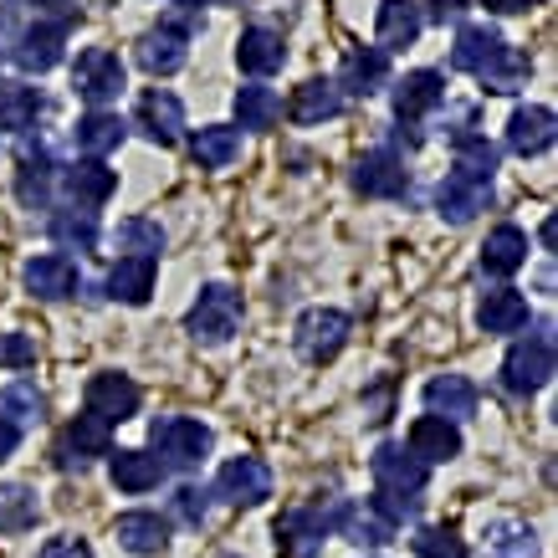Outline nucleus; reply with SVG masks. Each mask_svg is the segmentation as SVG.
Listing matches in <instances>:
<instances>
[{
  "label": "nucleus",
  "mask_w": 558,
  "mask_h": 558,
  "mask_svg": "<svg viewBox=\"0 0 558 558\" xmlns=\"http://www.w3.org/2000/svg\"><path fill=\"white\" fill-rule=\"evenodd\" d=\"M451 68L472 72L487 93H518L527 83L533 62H527L523 51H512L502 41V32H492V26H461L457 47H451Z\"/></svg>",
  "instance_id": "f257e3e1"
},
{
  "label": "nucleus",
  "mask_w": 558,
  "mask_h": 558,
  "mask_svg": "<svg viewBox=\"0 0 558 558\" xmlns=\"http://www.w3.org/2000/svg\"><path fill=\"white\" fill-rule=\"evenodd\" d=\"M149 446L159 451V466L165 472H190V466H201L205 457H210V446H216V436H210V425L190 421V415H159V421L149 425Z\"/></svg>",
  "instance_id": "f03ea898"
},
{
  "label": "nucleus",
  "mask_w": 558,
  "mask_h": 558,
  "mask_svg": "<svg viewBox=\"0 0 558 558\" xmlns=\"http://www.w3.org/2000/svg\"><path fill=\"white\" fill-rule=\"evenodd\" d=\"M241 328V292L220 288V282H210V288H201V298L190 303L185 313V333L195 343H226L231 333Z\"/></svg>",
  "instance_id": "7ed1b4c3"
},
{
  "label": "nucleus",
  "mask_w": 558,
  "mask_h": 558,
  "mask_svg": "<svg viewBox=\"0 0 558 558\" xmlns=\"http://www.w3.org/2000/svg\"><path fill=\"white\" fill-rule=\"evenodd\" d=\"M548 379H554V339L548 333H527V339L512 343L508 359H502V385L512 395H538Z\"/></svg>",
  "instance_id": "20e7f679"
},
{
  "label": "nucleus",
  "mask_w": 558,
  "mask_h": 558,
  "mask_svg": "<svg viewBox=\"0 0 558 558\" xmlns=\"http://www.w3.org/2000/svg\"><path fill=\"white\" fill-rule=\"evenodd\" d=\"M292 343H298V354L307 364L339 359V349L349 343V313H339V307H307L298 318V328H292Z\"/></svg>",
  "instance_id": "39448f33"
},
{
  "label": "nucleus",
  "mask_w": 558,
  "mask_h": 558,
  "mask_svg": "<svg viewBox=\"0 0 558 558\" xmlns=\"http://www.w3.org/2000/svg\"><path fill=\"white\" fill-rule=\"evenodd\" d=\"M123 62H119V51H108V47H87L83 57H77V68H72V87H77V98L93 102V113H98L102 102H113L123 93Z\"/></svg>",
  "instance_id": "423d86ee"
},
{
  "label": "nucleus",
  "mask_w": 558,
  "mask_h": 558,
  "mask_svg": "<svg viewBox=\"0 0 558 558\" xmlns=\"http://www.w3.org/2000/svg\"><path fill=\"white\" fill-rule=\"evenodd\" d=\"M87 415L102 421L108 430L123 425V421H134L138 415V385L129 379V374H119V369L93 374V379H87Z\"/></svg>",
  "instance_id": "0eeeda50"
},
{
  "label": "nucleus",
  "mask_w": 558,
  "mask_h": 558,
  "mask_svg": "<svg viewBox=\"0 0 558 558\" xmlns=\"http://www.w3.org/2000/svg\"><path fill=\"white\" fill-rule=\"evenodd\" d=\"M216 487L231 508H262V502L271 497V466L262 457H236V461L220 466Z\"/></svg>",
  "instance_id": "6e6552de"
},
{
  "label": "nucleus",
  "mask_w": 558,
  "mask_h": 558,
  "mask_svg": "<svg viewBox=\"0 0 558 558\" xmlns=\"http://www.w3.org/2000/svg\"><path fill=\"white\" fill-rule=\"evenodd\" d=\"M333 527V512H318V508H292L277 518V554L282 558H313Z\"/></svg>",
  "instance_id": "1a4fd4ad"
},
{
  "label": "nucleus",
  "mask_w": 558,
  "mask_h": 558,
  "mask_svg": "<svg viewBox=\"0 0 558 558\" xmlns=\"http://www.w3.org/2000/svg\"><path fill=\"white\" fill-rule=\"evenodd\" d=\"M62 47H68V26L62 21H36V26H26V32L16 36V47H11V62H16L21 72H51L57 62H62Z\"/></svg>",
  "instance_id": "9d476101"
},
{
  "label": "nucleus",
  "mask_w": 558,
  "mask_h": 558,
  "mask_svg": "<svg viewBox=\"0 0 558 558\" xmlns=\"http://www.w3.org/2000/svg\"><path fill=\"white\" fill-rule=\"evenodd\" d=\"M369 466L379 492H389V497H415V492H425V476H430V466H421L405 446H379Z\"/></svg>",
  "instance_id": "9b49d317"
},
{
  "label": "nucleus",
  "mask_w": 558,
  "mask_h": 558,
  "mask_svg": "<svg viewBox=\"0 0 558 558\" xmlns=\"http://www.w3.org/2000/svg\"><path fill=\"white\" fill-rule=\"evenodd\" d=\"M354 190L359 195H369V201H395V195H405L410 190V170L389 149H374L354 165Z\"/></svg>",
  "instance_id": "f8f14e48"
},
{
  "label": "nucleus",
  "mask_w": 558,
  "mask_h": 558,
  "mask_svg": "<svg viewBox=\"0 0 558 558\" xmlns=\"http://www.w3.org/2000/svg\"><path fill=\"white\" fill-rule=\"evenodd\" d=\"M93 457H108V425L93 421V415H77V421L57 436V466H62V472H87Z\"/></svg>",
  "instance_id": "ddd939ff"
},
{
  "label": "nucleus",
  "mask_w": 558,
  "mask_h": 558,
  "mask_svg": "<svg viewBox=\"0 0 558 558\" xmlns=\"http://www.w3.org/2000/svg\"><path fill=\"white\" fill-rule=\"evenodd\" d=\"M134 123L154 138V144H159V149H170V144H180V129H185V108H180V98H174V93H165V87H149V93L138 98Z\"/></svg>",
  "instance_id": "4468645a"
},
{
  "label": "nucleus",
  "mask_w": 558,
  "mask_h": 558,
  "mask_svg": "<svg viewBox=\"0 0 558 558\" xmlns=\"http://www.w3.org/2000/svg\"><path fill=\"white\" fill-rule=\"evenodd\" d=\"M446 98V77L440 72H405L395 83V119L400 123H421L425 113H436Z\"/></svg>",
  "instance_id": "2eb2a0df"
},
{
  "label": "nucleus",
  "mask_w": 558,
  "mask_h": 558,
  "mask_svg": "<svg viewBox=\"0 0 558 558\" xmlns=\"http://www.w3.org/2000/svg\"><path fill=\"white\" fill-rule=\"evenodd\" d=\"M476 385L466 379V374H440V379H430L425 385V405H430V415H440V421H472L476 415Z\"/></svg>",
  "instance_id": "dca6fc26"
},
{
  "label": "nucleus",
  "mask_w": 558,
  "mask_h": 558,
  "mask_svg": "<svg viewBox=\"0 0 558 558\" xmlns=\"http://www.w3.org/2000/svg\"><path fill=\"white\" fill-rule=\"evenodd\" d=\"M72 288H77L72 256L51 252V256L26 262V292H32V298H41V303H62V298H72Z\"/></svg>",
  "instance_id": "f3484780"
},
{
  "label": "nucleus",
  "mask_w": 558,
  "mask_h": 558,
  "mask_svg": "<svg viewBox=\"0 0 558 558\" xmlns=\"http://www.w3.org/2000/svg\"><path fill=\"white\" fill-rule=\"evenodd\" d=\"M492 205V185H476V180H466V174H446L436 185V210L451 226H466V220L476 216V210H487Z\"/></svg>",
  "instance_id": "a211bd4d"
},
{
  "label": "nucleus",
  "mask_w": 558,
  "mask_h": 558,
  "mask_svg": "<svg viewBox=\"0 0 558 558\" xmlns=\"http://www.w3.org/2000/svg\"><path fill=\"white\" fill-rule=\"evenodd\" d=\"M410 457L421 461V466L461 457V430L451 421H440V415H421V421L410 425Z\"/></svg>",
  "instance_id": "6ab92c4d"
},
{
  "label": "nucleus",
  "mask_w": 558,
  "mask_h": 558,
  "mask_svg": "<svg viewBox=\"0 0 558 558\" xmlns=\"http://www.w3.org/2000/svg\"><path fill=\"white\" fill-rule=\"evenodd\" d=\"M554 144V108H543V102H527V108H518L508 119V149L523 154V159H533V154H543Z\"/></svg>",
  "instance_id": "aec40b11"
},
{
  "label": "nucleus",
  "mask_w": 558,
  "mask_h": 558,
  "mask_svg": "<svg viewBox=\"0 0 558 558\" xmlns=\"http://www.w3.org/2000/svg\"><path fill=\"white\" fill-rule=\"evenodd\" d=\"M113 538L138 558H154L165 554V543H170V523L159 518V512H123L119 523H113Z\"/></svg>",
  "instance_id": "412c9836"
},
{
  "label": "nucleus",
  "mask_w": 558,
  "mask_h": 558,
  "mask_svg": "<svg viewBox=\"0 0 558 558\" xmlns=\"http://www.w3.org/2000/svg\"><path fill=\"white\" fill-rule=\"evenodd\" d=\"M343 113V93L333 83H323V77H313V83H303L298 93H292L288 102V119L303 123V129H313V123H328Z\"/></svg>",
  "instance_id": "4be33fe9"
},
{
  "label": "nucleus",
  "mask_w": 558,
  "mask_h": 558,
  "mask_svg": "<svg viewBox=\"0 0 558 558\" xmlns=\"http://www.w3.org/2000/svg\"><path fill=\"white\" fill-rule=\"evenodd\" d=\"M62 185H68L72 205H83V210H93V205H102L113 190H119V174L108 170L102 159H77L68 174H62Z\"/></svg>",
  "instance_id": "5701e85b"
},
{
  "label": "nucleus",
  "mask_w": 558,
  "mask_h": 558,
  "mask_svg": "<svg viewBox=\"0 0 558 558\" xmlns=\"http://www.w3.org/2000/svg\"><path fill=\"white\" fill-rule=\"evenodd\" d=\"M16 201L26 210H41L51 201V154L41 144H26L16 159Z\"/></svg>",
  "instance_id": "b1692460"
},
{
  "label": "nucleus",
  "mask_w": 558,
  "mask_h": 558,
  "mask_svg": "<svg viewBox=\"0 0 558 558\" xmlns=\"http://www.w3.org/2000/svg\"><path fill=\"white\" fill-rule=\"evenodd\" d=\"M389 83V57L379 47H364V51H349L339 68V83L333 87H349L354 98H369V93H379V87Z\"/></svg>",
  "instance_id": "393cba45"
},
{
  "label": "nucleus",
  "mask_w": 558,
  "mask_h": 558,
  "mask_svg": "<svg viewBox=\"0 0 558 558\" xmlns=\"http://www.w3.org/2000/svg\"><path fill=\"white\" fill-rule=\"evenodd\" d=\"M288 62V47H282V36L267 32V26H252V32H241L236 41V68L252 72V77H267Z\"/></svg>",
  "instance_id": "a878e982"
},
{
  "label": "nucleus",
  "mask_w": 558,
  "mask_h": 558,
  "mask_svg": "<svg viewBox=\"0 0 558 558\" xmlns=\"http://www.w3.org/2000/svg\"><path fill=\"white\" fill-rule=\"evenodd\" d=\"M154 292V262L144 256H119L113 271H108V298L113 303H129V307H144Z\"/></svg>",
  "instance_id": "bb28decb"
},
{
  "label": "nucleus",
  "mask_w": 558,
  "mask_h": 558,
  "mask_svg": "<svg viewBox=\"0 0 558 558\" xmlns=\"http://www.w3.org/2000/svg\"><path fill=\"white\" fill-rule=\"evenodd\" d=\"M421 11H415V5H410V0H385V5H379V26H374V32H379V51H405V47H415V36H421Z\"/></svg>",
  "instance_id": "cd10ccee"
},
{
  "label": "nucleus",
  "mask_w": 558,
  "mask_h": 558,
  "mask_svg": "<svg viewBox=\"0 0 558 558\" xmlns=\"http://www.w3.org/2000/svg\"><path fill=\"white\" fill-rule=\"evenodd\" d=\"M333 527H339L349 543H359V548H379V543L395 538V527H389L369 502H364V508H359V502H339V508H333Z\"/></svg>",
  "instance_id": "c85d7f7f"
},
{
  "label": "nucleus",
  "mask_w": 558,
  "mask_h": 558,
  "mask_svg": "<svg viewBox=\"0 0 558 558\" xmlns=\"http://www.w3.org/2000/svg\"><path fill=\"white\" fill-rule=\"evenodd\" d=\"M72 138H77V149L87 154V159H102V154H113L129 138V123L119 119V113H108V108H98V113H87V119H77V129H72Z\"/></svg>",
  "instance_id": "c756f323"
},
{
  "label": "nucleus",
  "mask_w": 558,
  "mask_h": 558,
  "mask_svg": "<svg viewBox=\"0 0 558 558\" xmlns=\"http://www.w3.org/2000/svg\"><path fill=\"white\" fill-rule=\"evenodd\" d=\"M476 323L487 328V333H523L527 328V298L512 288H497L482 298V307H476Z\"/></svg>",
  "instance_id": "7c9ffc66"
},
{
  "label": "nucleus",
  "mask_w": 558,
  "mask_h": 558,
  "mask_svg": "<svg viewBox=\"0 0 558 558\" xmlns=\"http://www.w3.org/2000/svg\"><path fill=\"white\" fill-rule=\"evenodd\" d=\"M138 68L154 72V77H174V72L185 68V36L174 32H144L138 36Z\"/></svg>",
  "instance_id": "2f4dec72"
},
{
  "label": "nucleus",
  "mask_w": 558,
  "mask_h": 558,
  "mask_svg": "<svg viewBox=\"0 0 558 558\" xmlns=\"http://www.w3.org/2000/svg\"><path fill=\"white\" fill-rule=\"evenodd\" d=\"M108 476H113V487L119 492H149L165 482V466L149 457V451H108Z\"/></svg>",
  "instance_id": "473e14b6"
},
{
  "label": "nucleus",
  "mask_w": 558,
  "mask_h": 558,
  "mask_svg": "<svg viewBox=\"0 0 558 558\" xmlns=\"http://www.w3.org/2000/svg\"><path fill=\"white\" fill-rule=\"evenodd\" d=\"M527 262V236L518 231V226H497L487 236V246H482V271H492V277H512V271Z\"/></svg>",
  "instance_id": "72a5a7b5"
},
{
  "label": "nucleus",
  "mask_w": 558,
  "mask_h": 558,
  "mask_svg": "<svg viewBox=\"0 0 558 558\" xmlns=\"http://www.w3.org/2000/svg\"><path fill=\"white\" fill-rule=\"evenodd\" d=\"M51 241H57L62 252H93V246H98V216L83 210V205L57 210V216H51Z\"/></svg>",
  "instance_id": "f704fd0d"
},
{
  "label": "nucleus",
  "mask_w": 558,
  "mask_h": 558,
  "mask_svg": "<svg viewBox=\"0 0 558 558\" xmlns=\"http://www.w3.org/2000/svg\"><path fill=\"white\" fill-rule=\"evenodd\" d=\"M451 154H457V170L451 174H466V180H476V185H492V170H497V144H487L482 134H466V129H461V134L451 138Z\"/></svg>",
  "instance_id": "c9c22d12"
},
{
  "label": "nucleus",
  "mask_w": 558,
  "mask_h": 558,
  "mask_svg": "<svg viewBox=\"0 0 558 558\" xmlns=\"http://www.w3.org/2000/svg\"><path fill=\"white\" fill-rule=\"evenodd\" d=\"M36 113H41V93L21 83H0V134H21L32 129Z\"/></svg>",
  "instance_id": "e433bc0d"
},
{
  "label": "nucleus",
  "mask_w": 558,
  "mask_h": 558,
  "mask_svg": "<svg viewBox=\"0 0 558 558\" xmlns=\"http://www.w3.org/2000/svg\"><path fill=\"white\" fill-rule=\"evenodd\" d=\"M190 154H195V165H201V170H226V165L241 154V134H236V129H220V123H210V129H201V134H195Z\"/></svg>",
  "instance_id": "4c0bfd02"
},
{
  "label": "nucleus",
  "mask_w": 558,
  "mask_h": 558,
  "mask_svg": "<svg viewBox=\"0 0 558 558\" xmlns=\"http://www.w3.org/2000/svg\"><path fill=\"white\" fill-rule=\"evenodd\" d=\"M487 554L492 558H538V538H533V527L512 523V518H497V523H487Z\"/></svg>",
  "instance_id": "58836bf2"
},
{
  "label": "nucleus",
  "mask_w": 558,
  "mask_h": 558,
  "mask_svg": "<svg viewBox=\"0 0 558 558\" xmlns=\"http://www.w3.org/2000/svg\"><path fill=\"white\" fill-rule=\"evenodd\" d=\"M277 113H282V98H277L271 87L252 83V87H241L236 93V123L241 129H271Z\"/></svg>",
  "instance_id": "ea45409f"
},
{
  "label": "nucleus",
  "mask_w": 558,
  "mask_h": 558,
  "mask_svg": "<svg viewBox=\"0 0 558 558\" xmlns=\"http://www.w3.org/2000/svg\"><path fill=\"white\" fill-rule=\"evenodd\" d=\"M113 241H119V252L129 256H144V262H154V256L165 252V231H159V220H144V216H129L113 231Z\"/></svg>",
  "instance_id": "a19ab883"
},
{
  "label": "nucleus",
  "mask_w": 558,
  "mask_h": 558,
  "mask_svg": "<svg viewBox=\"0 0 558 558\" xmlns=\"http://www.w3.org/2000/svg\"><path fill=\"white\" fill-rule=\"evenodd\" d=\"M41 410H47V400L36 395V385H26V379H16V385L0 389V421H11L21 430V425H36L41 421Z\"/></svg>",
  "instance_id": "79ce46f5"
},
{
  "label": "nucleus",
  "mask_w": 558,
  "mask_h": 558,
  "mask_svg": "<svg viewBox=\"0 0 558 558\" xmlns=\"http://www.w3.org/2000/svg\"><path fill=\"white\" fill-rule=\"evenodd\" d=\"M36 523V497L26 487H0V533H26Z\"/></svg>",
  "instance_id": "37998d69"
},
{
  "label": "nucleus",
  "mask_w": 558,
  "mask_h": 558,
  "mask_svg": "<svg viewBox=\"0 0 558 558\" xmlns=\"http://www.w3.org/2000/svg\"><path fill=\"white\" fill-rule=\"evenodd\" d=\"M410 543H415V558H466V543L451 527H421Z\"/></svg>",
  "instance_id": "c03bdc74"
},
{
  "label": "nucleus",
  "mask_w": 558,
  "mask_h": 558,
  "mask_svg": "<svg viewBox=\"0 0 558 558\" xmlns=\"http://www.w3.org/2000/svg\"><path fill=\"white\" fill-rule=\"evenodd\" d=\"M165 32H174V36H195V32H205V11H201V0H170V11H165V21H159Z\"/></svg>",
  "instance_id": "a18cd8bd"
},
{
  "label": "nucleus",
  "mask_w": 558,
  "mask_h": 558,
  "mask_svg": "<svg viewBox=\"0 0 558 558\" xmlns=\"http://www.w3.org/2000/svg\"><path fill=\"white\" fill-rule=\"evenodd\" d=\"M170 508H174V518H180V523L201 527V523H205V512H210V492L195 487V482H185V487H180V492L170 497Z\"/></svg>",
  "instance_id": "49530a36"
},
{
  "label": "nucleus",
  "mask_w": 558,
  "mask_h": 558,
  "mask_svg": "<svg viewBox=\"0 0 558 558\" xmlns=\"http://www.w3.org/2000/svg\"><path fill=\"white\" fill-rule=\"evenodd\" d=\"M0 364H11V369L36 364V343L26 339V333H5V339H0Z\"/></svg>",
  "instance_id": "de8ad7c7"
},
{
  "label": "nucleus",
  "mask_w": 558,
  "mask_h": 558,
  "mask_svg": "<svg viewBox=\"0 0 558 558\" xmlns=\"http://www.w3.org/2000/svg\"><path fill=\"white\" fill-rule=\"evenodd\" d=\"M461 16H466V0H430V11H425L421 21H436V26H446V21H451V26H457Z\"/></svg>",
  "instance_id": "09e8293b"
},
{
  "label": "nucleus",
  "mask_w": 558,
  "mask_h": 558,
  "mask_svg": "<svg viewBox=\"0 0 558 558\" xmlns=\"http://www.w3.org/2000/svg\"><path fill=\"white\" fill-rule=\"evenodd\" d=\"M41 558H93V548H87L83 538H51L47 548H41Z\"/></svg>",
  "instance_id": "8fccbe9b"
},
{
  "label": "nucleus",
  "mask_w": 558,
  "mask_h": 558,
  "mask_svg": "<svg viewBox=\"0 0 558 558\" xmlns=\"http://www.w3.org/2000/svg\"><path fill=\"white\" fill-rule=\"evenodd\" d=\"M16 440H21V430L11 421H0V461L11 457V451H16Z\"/></svg>",
  "instance_id": "3c124183"
},
{
  "label": "nucleus",
  "mask_w": 558,
  "mask_h": 558,
  "mask_svg": "<svg viewBox=\"0 0 558 558\" xmlns=\"http://www.w3.org/2000/svg\"><path fill=\"white\" fill-rule=\"evenodd\" d=\"M487 11H497V16H512V11H527L533 0H482Z\"/></svg>",
  "instance_id": "603ef678"
},
{
  "label": "nucleus",
  "mask_w": 558,
  "mask_h": 558,
  "mask_svg": "<svg viewBox=\"0 0 558 558\" xmlns=\"http://www.w3.org/2000/svg\"><path fill=\"white\" fill-rule=\"evenodd\" d=\"M26 5H41V11H57V5H68V0H26Z\"/></svg>",
  "instance_id": "864d4df0"
},
{
  "label": "nucleus",
  "mask_w": 558,
  "mask_h": 558,
  "mask_svg": "<svg viewBox=\"0 0 558 558\" xmlns=\"http://www.w3.org/2000/svg\"><path fill=\"white\" fill-rule=\"evenodd\" d=\"M226 558H231V554H226Z\"/></svg>",
  "instance_id": "5fc2aeb1"
}]
</instances>
